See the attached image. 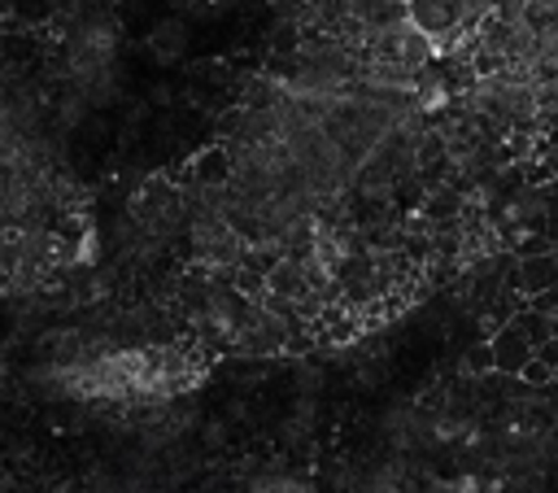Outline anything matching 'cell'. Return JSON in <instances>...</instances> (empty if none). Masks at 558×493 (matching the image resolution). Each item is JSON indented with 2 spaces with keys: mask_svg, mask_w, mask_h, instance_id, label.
<instances>
[{
  "mask_svg": "<svg viewBox=\"0 0 558 493\" xmlns=\"http://www.w3.org/2000/svg\"><path fill=\"white\" fill-rule=\"evenodd\" d=\"M536 358H541L545 366H554V371H558V332H554V336H545V340L536 345Z\"/></svg>",
  "mask_w": 558,
  "mask_h": 493,
  "instance_id": "5b68a950",
  "label": "cell"
},
{
  "mask_svg": "<svg viewBox=\"0 0 558 493\" xmlns=\"http://www.w3.org/2000/svg\"><path fill=\"white\" fill-rule=\"evenodd\" d=\"M514 288H519L527 301H536V297H545L549 288H558V253H549V249L523 253V262H519V270H514Z\"/></svg>",
  "mask_w": 558,
  "mask_h": 493,
  "instance_id": "3957f363",
  "label": "cell"
},
{
  "mask_svg": "<svg viewBox=\"0 0 558 493\" xmlns=\"http://www.w3.org/2000/svg\"><path fill=\"white\" fill-rule=\"evenodd\" d=\"M554 384H558V371H554Z\"/></svg>",
  "mask_w": 558,
  "mask_h": 493,
  "instance_id": "52a82bcc",
  "label": "cell"
},
{
  "mask_svg": "<svg viewBox=\"0 0 558 493\" xmlns=\"http://www.w3.org/2000/svg\"><path fill=\"white\" fill-rule=\"evenodd\" d=\"M192 384V366L174 349H131L96 362L87 371V388L105 397H166Z\"/></svg>",
  "mask_w": 558,
  "mask_h": 493,
  "instance_id": "6da1fadb",
  "label": "cell"
},
{
  "mask_svg": "<svg viewBox=\"0 0 558 493\" xmlns=\"http://www.w3.org/2000/svg\"><path fill=\"white\" fill-rule=\"evenodd\" d=\"M554 332H558V314H554Z\"/></svg>",
  "mask_w": 558,
  "mask_h": 493,
  "instance_id": "8992f818",
  "label": "cell"
},
{
  "mask_svg": "<svg viewBox=\"0 0 558 493\" xmlns=\"http://www.w3.org/2000/svg\"><path fill=\"white\" fill-rule=\"evenodd\" d=\"M519 380H523V384H532V388H545V384L554 380V366H545L541 358H532V362L523 366V375H519Z\"/></svg>",
  "mask_w": 558,
  "mask_h": 493,
  "instance_id": "277c9868",
  "label": "cell"
},
{
  "mask_svg": "<svg viewBox=\"0 0 558 493\" xmlns=\"http://www.w3.org/2000/svg\"><path fill=\"white\" fill-rule=\"evenodd\" d=\"M493 366L501 371V375H523V366L536 358V340L514 323V318H506L497 332H493Z\"/></svg>",
  "mask_w": 558,
  "mask_h": 493,
  "instance_id": "7a4b0ae2",
  "label": "cell"
}]
</instances>
